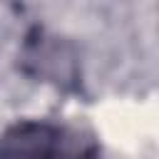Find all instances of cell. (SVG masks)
<instances>
[{
    "instance_id": "1",
    "label": "cell",
    "mask_w": 159,
    "mask_h": 159,
    "mask_svg": "<svg viewBox=\"0 0 159 159\" xmlns=\"http://www.w3.org/2000/svg\"><path fill=\"white\" fill-rule=\"evenodd\" d=\"M20 70L27 77L47 82L62 92H82V67L77 47L67 37L55 35L40 25H35L22 40Z\"/></svg>"
},
{
    "instance_id": "2",
    "label": "cell",
    "mask_w": 159,
    "mask_h": 159,
    "mask_svg": "<svg viewBox=\"0 0 159 159\" xmlns=\"http://www.w3.org/2000/svg\"><path fill=\"white\" fill-rule=\"evenodd\" d=\"M62 127L45 119H20L0 134V159H60Z\"/></svg>"
},
{
    "instance_id": "3",
    "label": "cell",
    "mask_w": 159,
    "mask_h": 159,
    "mask_svg": "<svg viewBox=\"0 0 159 159\" xmlns=\"http://www.w3.org/2000/svg\"><path fill=\"white\" fill-rule=\"evenodd\" d=\"M60 159H102V149L92 132L62 127Z\"/></svg>"
}]
</instances>
